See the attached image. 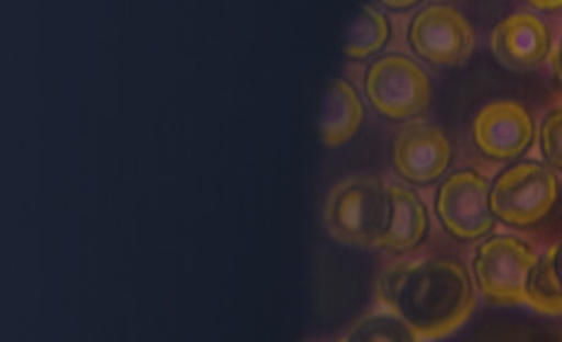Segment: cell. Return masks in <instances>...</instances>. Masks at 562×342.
Here are the masks:
<instances>
[{
  "label": "cell",
  "instance_id": "19",
  "mask_svg": "<svg viewBox=\"0 0 562 342\" xmlns=\"http://www.w3.org/2000/svg\"><path fill=\"white\" fill-rule=\"evenodd\" d=\"M533 8L536 10H560L562 0H560V3H540V0H538V3H533Z\"/></svg>",
  "mask_w": 562,
  "mask_h": 342
},
{
  "label": "cell",
  "instance_id": "3",
  "mask_svg": "<svg viewBox=\"0 0 562 342\" xmlns=\"http://www.w3.org/2000/svg\"><path fill=\"white\" fill-rule=\"evenodd\" d=\"M540 256L521 238L490 235L480 242L472 260L474 282L486 301L499 306H528V284Z\"/></svg>",
  "mask_w": 562,
  "mask_h": 342
},
{
  "label": "cell",
  "instance_id": "2",
  "mask_svg": "<svg viewBox=\"0 0 562 342\" xmlns=\"http://www.w3.org/2000/svg\"><path fill=\"white\" fill-rule=\"evenodd\" d=\"M389 223V186L380 179L352 176L335 184L326 201V228L350 248H380Z\"/></svg>",
  "mask_w": 562,
  "mask_h": 342
},
{
  "label": "cell",
  "instance_id": "15",
  "mask_svg": "<svg viewBox=\"0 0 562 342\" xmlns=\"http://www.w3.org/2000/svg\"><path fill=\"white\" fill-rule=\"evenodd\" d=\"M528 306L538 314L562 316V288L555 284L553 276H550L543 262H538L531 276V284H528Z\"/></svg>",
  "mask_w": 562,
  "mask_h": 342
},
{
  "label": "cell",
  "instance_id": "1",
  "mask_svg": "<svg viewBox=\"0 0 562 342\" xmlns=\"http://www.w3.org/2000/svg\"><path fill=\"white\" fill-rule=\"evenodd\" d=\"M376 298L420 340L456 333L474 311L472 280L456 260L394 264L376 282Z\"/></svg>",
  "mask_w": 562,
  "mask_h": 342
},
{
  "label": "cell",
  "instance_id": "8",
  "mask_svg": "<svg viewBox=\"0 0 562 342\" xmlns=\"http://www.w3.org/2000/svg\"><path fill=\"white\" fill-rule=\"evenodd\" d=\"M472 140L492 162H514L536 140V123L521 103L492 101L472 121Z\"/></svg>",
  "mask_w": 562,
  "mask_h": 342
},
{
  "label": "cell",
  "instance_id": "10",
  "mask_svg": "<svg viewBox=\"0 0 562 342\" xmlns=\"http://www.w3.org/2000/svg\"><path fill=\"white\" fill-rule=\"evenodd\" d=\"M492 52L506 69L531 71L553 55V35L531 10L506 15L492 32Z\"/></svg>",
  "mask_w": 562,
  "mask_h": 342
},
{
  "label": "cell",
  "instance_id": "16",
  "mask_svg": "<svg viewBox=\"0 0 562 342\" xmlns=\"http://www.w3.org/2000/svg\"><path fill=\"white\" fill-rule=\"evenodd\" d=\"M538 140H540V152H543L546 162L550 167H555L558 171H562V105H558V109H553L546 115L543 125H540Z\"/></svg>",
  "mask_w": 562,
  "mask_h": 342
},
{
  "label": "cell",
  "instance_id": "11",
  "mask_svg": "<svg viewBox=\"0 0 562 342\" xmlns=\"http://www.w3.org/2000/svg\"><path fill=\"white\" fill-rule=\"evenodd\" d=\"M428 235V208L414 189L392 184L389 186V223L380 250L392 254H406L416 250Z\"/></svg>",
  "mask_w": 562,
  "mask_h": 342
},
{
  "label": "cell",
  "instance_id": "14",
  "mask_svg": "<svg viewBox=\"0 0 562 342\" xmlns=\"http://www.w3.org/2000/svg\"><path fill=\"white\" fill-rule=\"evenodd\" d=\"M342 342H420L402 318L389 314H370L350 328Z\"/></svg>",
  "mask_w": 562,
  "mask_h": 342
},
{
  "label": "cell",
  "instance_id": "13",
  "mask_svg": "<svg viewBox=\"0 0 562 342\" xmlns=\"http://www.w3.org/2000/svg\"><path fill=\"white\" fill-rule=\"evenodd\" d=\"M389 37H392V25H389V18L382 13L380 8L364 5L360 15L355 18V23L348 32V39H345V55L355 61L370 59L386 47Z\"/></svg>",
  "mask_w": 562,
  "mask_h": 342
},
{
  "label": "cell",
  "instance_id": "18",
  "mask_svg": "<svg viewBox=\"0 0 562 342\" xmlns=\"http://www.w3.org/2000/svg\"><path fill=\"white\" fill-rule=\"evenodd\" d=\"M550 61H553V71H555L558 81L562 83V32H560V39L553 49V55H550Z\"/></svg>",
  "mask_w": 562,
  "mask_h": 342
},
{
  "label": "cell",
  "instance_id": "9",
  "mask_svg": "<svg viewBox=\"0 0 562 342\" xmlns=\"http://www.w3.org/2000/svg\"><path fill=\"white\" fill-rule=\"evenodd\" d=\"M452 159L448 135L438 125L411 123L396 137L394 169L406 184L428 186L442 179Z\"/></svg>",
  "mask_w": 562,
  "mask_h": 342
},
{
  "label": "cell",
  "instance_id": "5",
  "mask_svg": "<svg viewBox=\"0 0 562 342\" xmlns=\"http://www.w3.org/2000/svg\"><path fill=\"white\" fill-rule=\"evenodd\" d=\"M560 196L555 171L540 162H516L492 181V210L512 228H528L543 220Z\"/></svg>",
  "mask_w": 562,
  "mask_h": 342
},
{
  "label": "cell",
  "instance_id": "17",
  "mask_svg": "<svg viewBox=\"0 0 562 342\" xmlns=\"http://www.w3.org/2000/svg\"><path fill=\"white\" fill-rule=\"evenodd\" d=\"M540 262L548 266L550 276H553L555 284L562 288V240L555 242L553 248H550L543 256H540Z\"/></svg>",
  "mask_w": 562,
  "mask_h": 342
},
{
  "label": "cell",
  "instance_id": "20",
  "mask_svg": "<svg viewBox=\"0 0 562 342\" xmlns=\"http://www.w3.org/2000/svg\"><path fill=\"white\" fill-rule=\"evenodd\" d=\"M386 8H394V10H406V8H414L416 3H411V0H408V3H384Z\"/></svg>",
  "mask_w": 562,
  "mask_h": 342
},
{
  "label": "cell",
  "instance_id": "4",
  "mask_svg": "<svg viewBox=\"0 0 562 342\" xmlns=\"http://www.w3.org/2000/svg\"><path fill=\"white\" fill-rule=\"evenodd\" d=\"M364 95L386 121H416L430 105V79L411 57L384 55L364 71Z\"/></svg>",
  "mask_w": 562,
  "mask_h": 342
},
{
  "label": "cell",
  "instance_id": "12",
  "mask_svg": "<svg viewBox=\"0 0 562 342\" xmlns=\"http://www.w3.org/2000/svg\"><path fill=\"white\" fill-rule=\"evenodd\" d=\"M364 117L360 93L345 79H335L321 111V137L330 147L345 145L358 135Z\"/></svg>",
  "mask_w": 562,
  "mask_h": 342
},
{
  "label": "cell",
  "instance_id": "7",
  "mask_svg": "<svg viewBox=\"0 0 562 342\" xmlns=\"http://www.w3.org/2000/svg\"><path fill=\"white\" fill-rule=\"evenodd\" d=\"M408 47L430 67H460L474 52V30L462 10L448 3L420 8L406 32Z\"/></svg>",
  "mask_w": 562,
  "mask_h": 342
},
{
  "label": "cell",
  "instance_id": "6",
  "mask_svg": "<svg viewBox=\"0 0 562 342\" xmlns=\"http://www.w3.org/2000/svg\"><path fill=\"white\" fill-rule=\"evenodd\" d=\"M442 230L462 242L490 238L496 216L492 210V184L480 171L462 169L442 181L436 196Z\"/></svg>",
  "mask_w": 562,
  "mask_h": 342
}]
</instances>
